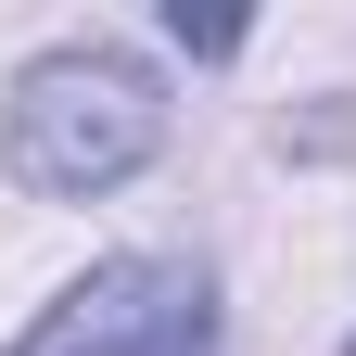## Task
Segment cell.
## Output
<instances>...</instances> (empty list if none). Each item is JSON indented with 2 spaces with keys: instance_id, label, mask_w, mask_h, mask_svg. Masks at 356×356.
I'll use <instances>...</instances> for the list:
<instances>
[{
  "instance_id": "1",
  "label": "cell",
  "mask_w": 356,
  "mask_h": 356,
  "mask_svg": "<svg viewBox=\"0 0 356 356\" xmlns=\"http://www.w3.org/2000/svg\"><path fill=\"white\" fill-rule=\"evenodd\" d=\"M165 153V76L127 38H51L0 89V165L38 204H102Z\"/></svg>"
},
{
  "instance_id": "2",
  "label": "cell",
  "mask_w": 356,
  "mask_h": 356,
  "mask_svg": "<svg viewBox=\"0 0 356 356\" xmlns=\"http://www.w3.org/2000/svg\"><path fill=\"white\" fill-rule=\"evenodd\" d=\"M165 293V254H102L89 280H64L0 356H140V318Z\"/></svg>"
},
{
  "instance_id": "3",
  "label": "cell",
  "mask_w": 356,
  "mask_h": 356,
  "mask_svg": "<svg viewBox=\"0 0 356 356\" xmlns=\"http://www.w3.org/2000/svg\"><path fill=\"white\" fill-rule=\"evenodd\" d=\"M140 356H216V280L204 267H165V293L140 318Z\"/></svg>"
},
{
  "instance_id": "4",
  "label": "cell",
  "mask_w": 356,
  "mask_h": 356,
  "mask_svg": "<svg viewBox=\"0 0 356 356\" xmlns=\"http://www.w3.org/2000/svg\"><path fill=\"white\" fill-rule=\"evenodd\" d=\"M165 38H178L191 64H229V51H242V26H229V13H191V0L165 13Z\"/></svg>"
},
{
  "instance_id": "5",
  "label": "cell",
  "mask_w": 356,
  "mask_h": 356,
  "mask_svg": "<svg viewBox=\"0 0 356 356\" xmlns=\"http://www.w3.org/2000/svg\"><path fill=\"white\" fill-rule=\"evenodd\" d=\"M343 356H356V343H343Z\"/></svg>"
}]
</instances>
